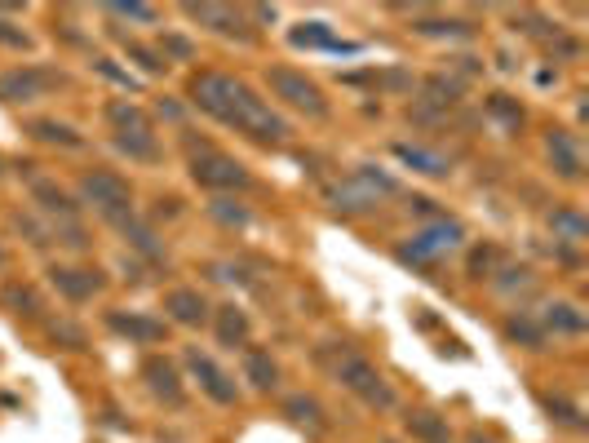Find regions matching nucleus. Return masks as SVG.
Wrapping results in <instances>:
<instances>
[{
  "label": "nucleus",
  "instance_id": "18",
  "mask_svg": "<svg viewBox=\"0 0 589 443\" xmlns=\"http://www.w3.org/2000/svg\"><path fill=\"white\" fill-rule=\"evenodd\" d=\"M107 120L116 125V138H147V133H155L147 107H138V102H129V98L107 102Z\"/></svg>",
  "mask_w": 589,
  "mask_h": 443
},
{
  "label": "nucleus",
  "instance_id": "34",
  "mask_svg": "<svg viewBox=\"0 0 589 443\" xmlns=\"http://www.w3.org/2000/svg\"><path fill=\"white\" fill-rule=\"evenodd\" d=\"M93 71H102V76L116 80V85H124V89H138V80H133L129 71H120V67H116V58H93Z\"/></svg>",
  "mask_w": 589,
  "mask_h": 443
},
{
  "label": "nucleus",
  "instance_id": "12",
  "mask_svg": "<svg viewBox=\"0 0 589 443\" xmlns=\"http://www.w3.org/2000/svg\"><path fill=\"white\" fill-rule=\"evenodd\" d=\"M49 284H54L71 306L93 302V297H98L102 288H107L102 271H93V266H49Z\"/></svg>",
  "mask_w": 589,
  "mask_h": 443
},
{
  "label": "nucleus",
  "instance_id": "4",
  "mask_svg": "<svg viewBox=\"0 0 589 443\" xmlns=\"http://www.w3.org/2000/svg\"><path fill=\"white\" fill-rule=\"evenodd\" d=\"M266 89L284 102V107H293V111H302L306 120H328V94L315 85V80L306 76V71H297V67H266Z\"/></svg>",
  "mask_w": 589,
  "mask_h": 443
},
{
  "label": "nucleus",
  "instance_id": "16",
  "mask_svg": "<svg viewBox=\"0 0 589 443\" xmlns=\"http://www.w3.org/2000/svg\"><path fill=\"white\" fill-rule=\"evenodd\" d=\"M240 373L257 395H275L279 390V364L266 346H244L240 350Z\"/></svg>",
  "mask_w": 589,
  "mask_h": 443
},
{
  "label": "nucleus",
  "instance_id": "22",
  "mask_svg": "<svg viewBox=\"0 0 589 443\" xmlns=\"http://www.w3.org/2000/svg\"><path fill=\"white\" fill-rule=\"evenodd\" d=\"M27 133H31L36 142H45V147H67V151H80V147H85L80 129L67 125V120H31Z\"/></svg>",
  "mask_w": 589,
  "mask_h": 443
},
{
  "label": "nucleus",
  "instance_id": "28",
  "mask_svg": "<svg viewBox=\"0 0 589 443\" xmlns=\"http://www.w3.org/2000/svg\"><path fill=\"white\" fill-rule=\"evenodd\" d=\"M505 337H510V342H523L527 350H541L545 346V328L536 324V319H527V315H510Z\"/></svg>",
  "mask_w": 589,
  "mask_h": 443
},
{
  "label": "nucleus",
  "instance_id": "14",
  "mask_svg": "<svg viewBox=\"0 0 589 443\" xmlns=\"http://www.w3.org/2000/svg\"><path fill=\"white\" fill-rule=\"evenodd\" d=\"M31 204H36L45 218H54V226H62V222H80V200H76V195H71L67 187L49 182V178L31 182Z\"/></svg>",
  "mask_w": 589,
  "mask_h": 443
},
{
  "label": "nucleus",
  "instance_id": "39",
  "mask_svg": "<svg viewBox=\"0 0 589 443\" xmlns=\"http://www.w3.org/2000/svg\"><path fill=\"white\" fill-rule=\"evenodd\" d=\"M465 443H496V439L483 435V430H465Z\"/></svg>",
  "mask_w": 589,
  "mask_h": 443
},
{
  "label": "nucleus",
  "instance_id": "30",
  "mask_svg": "<svg viewBox=\"0 0 589 443\" xmlns=\"http://www.w3.org/2000/svg\"><path fill=\"white\" fill-rule=\"evenodd\" d=\"M160 58H164V63H191V58H195V45H191V40H186L182 32H164V36H160Z\"/></svg>",
  "mask_w": 589,
  "mask_h": 443
},
{
  "label": "nucleus",
  "instance_id": "31",
  "mask_svg": "<svg viewBox=\"0 0 589 443\" xmlns=\"http://www.w3.org/2000/svg\"><path fill=\"white\" fill-rule=\"evenodd\" d=\"M124 54H129V58H138V67L147 71V76H164V67H169L160 54H155V49L138 45V40H124Z\"/></svg>",
  "mask_w": 589,
  "mask_h": 443
},
{
  "label": "nucleus",
  "instance_id": "8",
  "mask_svg": "<svg viewBox=\"0 0 589 443\" xmlns=\"http://www.w3.org/2000/svg\"><path fill=\"white\" fill-rule=\"evenodd\" d=\"M182 359H186V373H191L195 386H200V395H209L217 408H235V404H240V386H235V377L226 373L222 364H217L209 350L186 346Z\"/></svg>",
  "mask_w": 589,
  "mask_h": 443
},
{
  "label": "nucleus",
  "instance_id": "40",
  "mask_svg": "<svg viewBox=\"0 0 589 443\" xmlns=\"http://www.w3.org/2000/svg\"><path fill=\"white\" fill-rule=\"evenodd\" d=\"M0 266H5V249H0Z\"/></svg>",
  "mask_w": 589,
  "mask_h": 443
},
{
  "label": "nucleus",
  "instance_id": "10",
  "mask_svg": "<svg viewBox=\"0 0 589 443\" xmlns=\"http://www.w3.org/2000/svg\"><path fill=\"white\" fill-rule=\"evenodd\" d=\"M107 328L129 346H160L169 337V324L151 311H107Z\"/></svg>",
  "mask_w": 589,
  "mask_h": 443
},
{
  "label": "nucleus",
  "instance_id": "37",
  "mask_svg": "<svg viewBox=\"0 0 589 443\" xmlns=\"http://www.w3.org/2000/svg\"><path fill=\"white\" fill-rule=\"evenodd\" d=\"M0 45H9V49H31V36H27L18 23H0Z\"/></svg>",
  "mask_w": 589,
  "mask_h": 443
},
{
  "label": "nucleus",
  "instance_id": "9",
  "mask_svg": "<svg viewBox=\"0 0 589 443\" xmlns=\"http://www.w3.org/2000/svg\"><path fill=\"white\" fill-rule=\"evenodd\" d=\"M182 14L191 18V23L226 36V40H240V45L253 40V32H248V9H235V5H182Z\"/></svg>",
  "mask_w": 589,
  "mask_h": 443
},
{
  "label": "nucleus",
  "instance_id": "13",
  "mask_svg": "<svg viewBox=\"0 0 589 443\" xmlns=\"http://www.w3.org/2000/svg\"><path fill=\"white\" fill-rule=\"evenodd\" d=\"M142 377H147V390L155 399H160L164 408H186V390H182V373L173 368V359H160V355H151L147 364H142Z\"/></svg>",
  "mask_w": 589,
  "mask_h": 443
},
{
  "label": "nucleus",
  "instance_id": "6",
  "mask_svg": "<svg viewBox=\"0 0 589 443\" xmlns=\"http://www.w3.org/2000/svg\"><path fill=\"white\" fill-rule=\"evenodd\" d=\"M62 85H67L62 71H49V67H36V63L9 67V71H0V102H5V107H27V102L49 98Z\"/></svg>",
  "mask_w": 589,
  "mask_h": 443
},
{
  "label": "nucleus",
  "instance_id": "25",
  "mask_svg": "<svg viewBox=\"0 0 589 443\" xmlns=\"http://www.w3.org/2000/svg\"><path fill=\"white\" fill-rule=\"evenodd\" d=\"M408 435L421 439V443H452V426H448V417H439V412L417 408V412H408Z\"/></svg>",
  "mask_w": 589,
  "mask_h": 443
},
{
  "label": "nucleus",
  "instance_id": "27",
  "mask_svg": "<svg viewBox=\"0 0 589 443\" xmlns=\"http://www.w3.org/2000/svg\"><path fill=\"white\" fill-rule=\"evenodd\" d=\"M5 306L14 315H31V319L45 311V306H40V297H36V288H27V284H18V280L5 284Z\"/></svg>",
  "mask_w": 589,
  "mask_h": 443
},
{
  "label": "nucleus",
  "instance_id": "17",
  "mask_svg": "<svg viewBox=\"0 0 589 443\" xmlns=\"http://www.w3.org/2000/svg\"><path fill=\"white\" fill-rule=\"evenodd\" d=\"M545 151H550V164L558 169V178L581 182V147L567 129H550L545 133Z\"/></svg>",
  "mask_w": 589,
  "mask_h": 443
},
{
  "label": "nucleus",
  "instance_id": "20",
  "mask_svg": "<svg viewBox=\"0 0 589 443\" xmlns=\"http://www.w3.org/2000/svg\"><path fill=\"white\" fill-rule=\"evenodd\" d=\"M536 324H541L545 333H558V337H581L585 333V311L572 302H550L541 315H536Z\"/></svg>",
  "mask_w": 589,
  "mask_h": 443
},
{
  "label": "nucleus",
  "instance_id": "23",
  "mask_svg": "<svg viewBox=\"0 0 589 443\" xmlns=\"http://www.w3.org/2000/svg\"><path fill=\"white\" fill-rule=\"evenodd\" d=\"M120 231H124V240H129L133 253H142L147 262H164V244H160V235H155V226H147L142 218H124Z\"/></svg>",
  "mask_w": 589,
  "mask_h": 443
},
{
  "label": "nucleus",
  "instance_id": "1",
  "mask_svg": "<svg viewBox=\"0 0 589 443\" xmlns=\"http://www.w3.org/2000/svg\"><path fill=\"white\" fill-rule=\"evenodd\" d=\"M191 107H200L204 116H213L217 125L244 133V138L262 142V147H279L288 142V125L284 116L257 94L248 80L240 76H226V71H195L191 76Z\"/></svg>",
  "mask_w": 589,
  "mask_h": 443
},
{
  "label": "nucleus",
  "instance_id": "26",
  "mask_svg": "<svg viewBox=\"0 0 589 443\" xmlns=\"http://www.w3.org/2000/svg\"><path fill=\"white\" fill-rule=\"evenodd\" d=\"M209 218L222 222V226H231V231H244V226L253 222V213H248V204L235 200V195H213V200H209Z\"/></svg>",
  "mask_w": 589,
  "mask_h": 443
},
{
  "label": "nucleus",
  "instance_id": "35",
  "mask_svg": "<svg viewBox=\"0 0 589 443\" xmlns=\"http://www.w3.org/2000/svg\"><path fill=\"white\" fill-rule=\"evenodd\" d=\"M107 14L111 18H133V23H155V18H160L151 5H111Z\"/></svg>",
  "mask_w": 589,
  "mask_h": 443
},
{
  "label": "nucleus",
  "instance_id": "29",
  "mask_svg": "<svg viewBox=\"0 0 589 443\" xmlns=\"http://www.w3.org/2000/svg\"><path fill=\"white\" fill-rule=\"evenodd\" d=\"M116 147L129 156L133 164H160V142H155V133H147V138H116Z\"/></svg>",
  "mask_w": 589,
  "mask_h": 443
},
{
  "label": "nucleus",
  "instance_id": "3",
  "mask_svg": "<svg viewBox=\"0 0 589 443\" xmlns=\"http://www.w3.org/2000/svg\"><path fill=\"white\" fill-rule=\"evenodd\" d=\"M191 178L200 182L204 191H217V195H231V191H248V187H253V173L244 169V160L217 151L213 142L191 147Z\"/></svg>",
  "mask_w": 589,
  "mask_h": 443
},
{
  "label": "nucleus",
  "instance_id": "36",
  "mask_svg": "<svg viewBox=\"0 0 589 443\" xmlns=\"http://www.w3.org/2000/svg\"><path fill=\"white\" fill-rule=\"evenodd\" d=\"M417 32L421 36H443V32H448V36H470V27H465V23H430V18H421Z\"/></svg>",
  "mask_w": 589,
  "mask_h": 443
},
{
  "label": "nucleus",
  "instance_id": "32",
  "mask_svg": "<svg viewBox=\"0 0 589 443\" xmlns=\"http://www.w3.org/2000/svg\"><path fill=\"white\" fill-rule=\"evenodd\" d=\"M49 337H54V342H67V350H85V333H80L76 324H67V319H49Z\"/></svg>",
  "mask_w": 589,
  "mask_h": 443
},
{
  "label": "nucleus",
  "instance_id": "38",
  "mask_svg": "<svg viewBox=\"0 0 589 443\" xmlns=\"http://www.w3.org/2000/svg\"><path fill=\"white\" fill-rule=\"evenodd\" d=\"M492 111L501 120H510V125H523V107H514V102H501V94L492 98Z\"/></svg>",
  "mask_w": 589,
  "mask_h": 443
},
{
  "label": "nucleus",
  "instance_id": "33",
  "mask_svg": "<svg viewBox=\"0 0 589 443\" xmlns=\"http://www.w3.org/2000/svg\"><path fill=\"white\" fill-rule=\"evenodd\" d=\"M550 226H554V231H567L563 240H572V244H581V240H585V222H581V213H550Z\"/></svg>",
  "mask_w": 589,
  "mask_h": 443
},
{
  "label": "nucleus",
  "instance_id": "24",
  "mask_svg": "<svg viewBox=\"0 0 589 443\" xmlns=\"http://www.w3.org/2000/svg\"><path fill=\"white\" fill-rule=\"evenodd\" d=\"M395 156L408 164L412 173H426V178H448L452 173V164L443 156H434V151H426V147H412V142H395Z\"/></svg>",
  "mask_w": 589,
  "mask_h": 443
},
{
  "label": "nucleus",
  "instance_id": "2",
  "mask_svg": "<svg viewBox=\"0 0 589 443\" xmlns=\"http://www.w3.org/2000/svg\"><path fill=\"white\" fill-rule=\"evenodd\" d=\"M315 359H319V368H324V373H333L337 386H346L350 395L359 399V404H368V408H377V412L399 408L395 386H390L386 373L372 364L364 350H355L350 342H328V346L315 350Z\"/></svg>",
  "mask_w": 589,
  "mask_h": 443
},
{
  "label": "nucleus",
  "instance_id": "15",
  "mask_svg": "<svg viewBox=\"0 0 589 443\" xmlns=\"http://www.w3.org/2000/svg\"><path fill=\"white\" fill-rule=\"evenodd\" d=\"M213 337H217V346H226V350H244V346H253V319H248V311H240L235 302H226V306H213Z\"/></svg>",
  "mask_w": 589,
  "mask_h": 443
},
{
  "label": "nucleus",
  "instance_id": "11",
  "mask_svg": "<svg viewBox=\"0 0 589 443\" xmlns=\"http://www.w3.org/2000/svg\"><path fill=\"white\" fill-rule=\"evenodd\" d=\"M213 315L209 297L191 284H178L164 293V324H178V328H204Z\"/></svg>",
  "mask_w": 589,
  "mask_h": 443
},
{
  "label": "nucleus",
  "instance_id": "7",
  "mask_svg": "<svg viewBox=\"0 0 589 443\" xmlns=\"http://www.w3.org/2000/svg\"><path fill=\"white\" fill-rule=\"evenodd\" d=\"M461 240H465V231L457 222L434 218L430 226H421V231L412 235V244H399L395 257L408 266H430V262H439V257H448L452 249H461Z\"/></svg>",
  "mask_w": 589,
  "mask_h": 443
},
{
  "label": "nucleus",
  "instance_id": "19",
  "mask_svg": "<svg viewBox=\"0 0 589 443\" xmlns=\"http://www.w3.org/2000/svg\"><path fill=\"white\" fill-rule=\"evenodd\" d=\"M297 49H328V54H359V45H341L337 32L328 23H319V18H310V23H297L293 32H288Z\"/></svg>",
  "mask_w": 589,
  "mask_h": 443
},
{
  "label": "nucleus",
  "instance_id": "21",
  "mask_svg": "<svg viewBox=\"0 0 589 443\" xmlns=\"http://www.w3.org/2000/svg\"><path fill=\"white\" fill-rule=\"evenodd\" d=\"M284 417L293 421V426L310 430V435H324L328 430V412H324V404H319L315 395H288L284 399Z\"/></svg>",
  "mask_w": 589,
  "mask_h": 443
},
{
  "label": "nucleus",
  "instance_id": "5",
  "mask_svg": "<svg viewBox=\"0 0 589 443\" xmlns=\"http://www.w3.org/2000/svg\"><path fill=\"white\" fill-rule=\"evenodd\" d=\"M80 200L89 204V209H98L107 222H124L133 218V187L120 178L116 169H89L80 173Z\"/></svg>",
  "mask_w": 589,
  "mask_h": 443
}]
</instances>
